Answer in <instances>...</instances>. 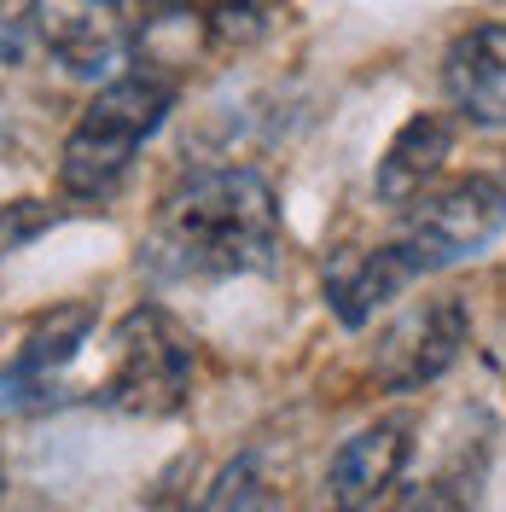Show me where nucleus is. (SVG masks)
<instances>
[{
  "mask_svg": "<svg viewBox=\"0 0 506 512\" xmlns=\"http://www.w3.org/2000/svg\"><path fill=\"white\" fill-rule=\"evenodd\" d=\"M443 88L466 123L506 128V18H483L448 41Z\"/></svg>",
  "mask_w": 506,
  "mask_h": 512,
  "instance_id": "obj_9",
  "label": "nucleus"
},
{
  "mask_svg": "<svg viewBox=\"0 0 506 512\" xmlns=\"http://www.w3.org/2000/svg\"><path fill=\"white\" fill-rule=\"evenodd\" d=\"M280 251V192L256 169L227 163V169L192 175L187 187L163 198L140 262L169 286H204V280H239V274H274Z\"/></svg>",
  "mask_w": 506,
  "mask_h": 512,
  "instance_id": "obj_1",
  "label": "nucleus"
},
{
  "mask_svg": "<svg viewBox=\"0 0 506 512\" xmlns=\"http://www.w3.org/2000/svg\"><path fill=\"white\" fill-rule=\"evenodd\" d=\"M192 390V344L163 309H128L111 338V367L99 379V408L128 419H163Z\"/></svg>",
  "mask_w": 506,
  "mask_h": 512,
  "instance_id": "obj_3",
  "label": "nucleus"
},
{
  "mask_svg": "<svg viewBox=\"0 0 506 512\" xmlns=\"http://www.w3.org/2000/svg\"><path fill=\"white\" fill-rule=\"evenodd\" d=\"M425 274H431L425 251L402 233V239L373 245V251H338L320 268V291H326V309L338 315V326L361 332L379 309H390V303H396L402 291H413Z\"/></svg>",
  "mask_w": 506,
  "mask_h": 512,
  "instance_id": "obj_6",
  "label": "nucleus"
},
{
  "mask_svg": "<svg viewBox=\"0 0 506 512\" xmlns=\"http://www.w3.org/2000/svg\"><path fill=\"white\" fill-rule=\"evenodd\" d=\"M466 338H472L466 303L448 297V291L443 297H425V303H413V309H402V315L390 320V332L373 350V379H379V390L408 396L419 384L443 379L448 367L460 361Z\"/></svg>",
  "mask_w": 506,
  "mask_h": 512,
  "instance_id": "obj_5",
  "label": "nucleus"
},
{
  "mask_svg": "<svg viewBox=\"0 0 506 512\" xmlns=\"http://www.w3.org/2000/svg\"><path fill=\"white\" fill-rule=\"evenodd\" d=\"M210 507H251V501H268V495H256V460H239L233 472H222V483L204 495Z\"/></svg>",
  "mask_w": 506,
  "mask_h": 512,
  "instance_id": "obj_12",
  "label": "nucleus"
},
{
  "mask_svg": "<svg viewBox=\"0 0 506 512\" xmlns=\"http://www.w3.org/2000/svg\"><path fill=\"white\" fill-rule=\"evenodd\" d=\"M94 320H99L94 303H64V309H53L47 320H35V332L18 344V355H12L6 373H0V402H6V408H47V402L59 396L64 367H70L76 350L88 344Z\"/></svg>",
  "mask_w": 506,
  "mask_h": 512,
  "instance_id": "obj_7",
  "label": "nucleus"
},
{
  "mask_svg": "<svg viewBox=\"0 0 506 512\" xmlns=\"http://www.w3.org/2000/svg\"><path fill=\"white\" fill-rule=\"evenodd\" d=\"M175 76L163 64H123L117 76L99 82V94L88 99V111L76 117V128L64 134L59 152V181L70 198L82 204H105L111 192L128 181V169L140 158V146L163 128V117L175 111Z\"/></svg>",
  "mask_w": 506,
  "mask_h": 512,
  "instance_id": "obj_2",
  "label": "nucleus"
},
{
  "mask_svg": "<svg viewBox=\"0 0 506 512\" xmlns=\"http://www.w3.org/2000/svg\"><path fill=\"white\" fill-rule=\"evenodd\" d=\"M413 204L419 210L408 216L402 233L425 251L431 274L454 268V262H466L477 251H489L506 233V175H466V181L431 192V198L419 192Z\"/></svg>",
  "mask_w": 506,
  "mask_h": 512,
  "instance_id": "obj_4",
  "label": "nucleus"
},
{
  "mask_svg": "<svg viewBox=\"0 0 506 512\" xmlns=\"http://www.w3.org/2000/svg\"><path fill=\"white\" fill-rule=\"evenodd\" d=\"M0 489H6V472H0Z\"/></svg>",
  "mask_w": 506,
  "mask_h": 512,
  "instance_id": "obj_14",
  "label": "nucleus"
},
{
  "mask_svg": "<svg viewBox=\"0 0 506 512\" xmlns=\"http://www.w3.org/2000/svg\"><path fill=\"white\" fill-rule=\"evenodd\" d=\"M408 419H379V425H361L355 437L338 443V454L326 460V501L332 507H379L384 495L402 483L413 460L408 443Z\"/></svg>",
  "mask_w": 506,
  "mask_h": 512,
  "instance_id": "obj_8",
  "label": "nucleus"
},
{
  "mask_svg": "<svg viewBox=\"0 0 506 512\" xmlns=\"http://www.w3.org/2000/svg\"><path fill=\"white\" fill-rule=\"evenodd\" d=\"M268 0H216V30H233V24H245V18H256Z\"/></svg>",
  "mask_w": 506,
  "mask_h": 512,
  "instance_id": "obj_13",
  "label": "nucleus"
},
{
  "mask_svg": "<svg viewBox=\"0 0 506 512\" xmlns=\"http://www.w3.org/2000/svg\"><path fill=\"white\" fill-rule=\"evenodd\" d=\"M448 152H454V123L437 117V111H419L396 128V140L384 146L379 175H373V192L384 204H413L419 192L443 175Z\"/></svg>",
  "mask_w": 506,
  "mask_h": 512,
  "instance_id": "obj_10",
  "label": "nucleus"
},
{
  "mask_svg": "<svg viewBox=\"0 0 506 512\" xmlns=\"http://www.w3.org/2000/svg\"><path fill=\"white\" fill-rule=\"evenodd\" d=\"M30 6L35 0H0V64H18L35 47Z\"/></svg>",
  "mask_w": 506,
  "mask_h": 512,
  "instance_id": "obj_11",
  "label": "nucleus"
}]
</instances>
